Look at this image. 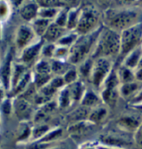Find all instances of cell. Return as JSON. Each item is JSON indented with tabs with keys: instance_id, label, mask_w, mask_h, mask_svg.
I'll return each mask as SVG.
<instances>
[{
	"instance_id": "1",
	"label": "cell",
	"mask_w": 142,
	"mask_h": 149,
	"mask_svg": "<svg viewBox=\"0 0 142 149\" xmlns=\"http://www.w3.org/2000/svg\"><path fill=\"white\" fill-rule=\"evenodd\" d=\"M121 51V34L120 33L103 26L94 50L91 55L93 59L111 57L120 54Z\"/></svg>"
},
{
	"instance_id": "2",
	"label": "cell",
	"mask_w": 142,
	"mask_h": 149,
	"mask_svg": "<svg viewBox=\"0 0 142 149\" xmlns=\"http://www.w3.org/2000/svg\"><path fill=\"white\" fill-rule=\"evenodd\" d=\"M103 26H99L93 32L80 35L75 42L69 48L68 52V61L72 64L82 63L84 60L87 58L88 55L91 53L92 54L94 50L97 38L101 33Z\"/></svg>"
},
{
	"instance_id": "3",
	"label": "cell",
	"mask_w": 142,
	"mask_h": 149,
	"mask_svg": "<svg viewBox=\"0 0 142 149\" xmlns=\"http://www.w3.org/2000/svg\"><path fill=\"white\" fill-rule=\"evenodd\" d=\"M137 17L138 13L131 8L109 9L105 13V27L121 33L137 24Z\"/></svg>"
},
{
	"instance_id": "4",
	"label": "cell",
	"mask_w": 142,
	"mask_h": 149,
	"mask_svg": "<svg viewBox=\"0 0 142 149\" xmlns=\"http://www.w3.org/2000/svg\"><path fill=\"white\" fill-rule=\"evenodd\" d=\"M100 13L93 5H87L80 10L76 32L78 35H84L93 32L98 27Z\"/></svg>"
},
{
	"instance_id": "5",
	"label": "cell",
	"mask_w": 142,
	"mask_h": 149,
	"mask_svg": "<svg viewBox=\"0 0 142 149\" xmlns=\"http://www.w3.org/2000/svg\"><path fill=\"white\" fill-rule=\"evenodd\" d=\"M121 34V51L120 55L125 57L137 48L142 42V23H137L130 28L123 30Z\"/></svg>"
},
{
	"instance_id": "6",
	"label": "cell",
	"mask_w": 142,
	"mask_h": 149,
	"mask_svg": "<svg viewBox=\"0 0 142 149\" xmlns=\"http://www.w3.org/2000/svg\"><path fill=\"white\" fill-rule=\"evenodd\" d=\"M112 70V63L110 58H100L94 59L93 67L90 74V78L92 84L96 88H101Z\"/></svg>"
},
{
	"instance_id": "7",
	"label": "cell",
	"mask_w": 142,
	"mask_h": 149,
	"mask_svg": "<svg viewBox=\"0 0 142 149\" xmlns=\"http://www.w3.org/2000/svg\"><path fill=\"white\" fill-rule=\"evenodd\" d=\"M35 33L32 27L22 25L18 30L16 36V44L18 48H25L28 46L31 41L33 39Z\"/></svg>"
},
{
	"instance_id": "8",
	"label": "cell",
	"mask_w": 142,
	"mask_h": 149,
	"mask_svg": "<svg viewBox=\"0 0 142 149\" xmlns=\"http://www.w3.org/2000/svg\"><path fill=\"white\" fill-rule=\"evenodd\" d=\"M12 58V52L10 51L7 55L3 65L0 68V81L6 89H8L11 87Z\"/></svg>"
},
{
	"instance_id": "9",
	"label": "cell",
	"mask_w": 142,
	"mask_h": 149,
	"mask_svg": "<svg viewBox=\"0 0 142 149\" xmlns=\"http://www.w3.org/2000/svg\"><path fill=\"white\" fill-rule=\"evenodd\" d=\"M43 43H44V40L42 38L40 41L24 48V52L21 55V60L24 63L23 64L25 65V64L31 63L33 60L35 59L38 56V54H40Z\"/></svg>"
},
{
	"instance_id": "10",
	"label": "cell",
	"mask_w": 142,
	"mask_h": 149,
	"mask_svg": "<svg viewBox=\"0 0 142 149\" xmlns=\"http://www.w3.org/2000/svg\"><path fill=\"white\" fill-rule=\"evenodd\" d=\"M142 58V48L141 46H138L137 48L133 49L131 52L127 54L124 58L122 65L130 68L131 70L136 69L138 66L140 61Z\"/></svg>"
},
{
	"instance_id": "11",
	"label": "cell",
	"mask_w": 142,
	"mask_h": 149,
	"mask_svg": "<svg viewBox=\"0 0 142 149\" xmlns=\"http://www.w3.org/2000/svg\"><path fill=\"white\" fill-rule=\"evenodd\" d=\"M64 31H65L64 28L60 27L53 22V24H50V25L48 26L47 31L45 32L44 35L42 36V39L49 42L58 41L63 35Z\"/></svg>"
},
{
	"instance_id": "12",
	"label": "cell",
	"mask_w": 142,
	"mask_h": 149,
	"mask_svg": "<svg viewBox=\"0 0 142 149\" xmlns=\"http://www.w3.org/2000/svg\"><path fill=\"white\" fill-rule=\"evenodd\" d=\"M119 96L118 88H102L101 92V99L106 105L113 107L117 102Z\"/></svg>"
},
{
	"instance_id": "13",
	"label": "cell",
	"mask_w": 142,
	"mask_h": 149,
	"mask_svg": "<svg viewBox=\"0 0 142 149\" xmlns=\"http://www.w3.org/2000/svg\"><path fill=\"white\" fill-rule=\"evenodd\" d=\"M141 122L136 117L124 116L117 121L118 126L123 130L126 131H136L137 127L141 125Z\"/></svg>"
},
{
	"instance_id": "14",
	"label": "cell",
	"mask_w": 142,
	"mask_h": 149,
	"mask_svg": "<svg viewBox=\"0 0 142 149\" xmlns=\"http://www.w3.org/2000/svg\"><path fill=\"white\" fill-rule=\"evenodd\" d=\"M38 10H39V6L36 3H28L21 8L20 15L25 20L32 21L34 20L37 16Z\"/></svg>"
},
{
	"instance_id": "15",
	"label": "cell",
	"mask_w": 142,
	"mask_h": 149,
	"mask_svg": "<svg viewBox=\"0 0 142 149\" xmlns=\"http://www.w3.org/2000/svg\"><path fill=\"white\" fill-rule=\"evenodd\" d=\"M101 97L95 93L94 91L91 89L86 90L82 97L81 99V103L83 107H95L101 103Z\"/></svg>"
},
{
	"instance_id": "16",
	"label": "cell",
	"mask_w": 142,
	"mask_h": 149,
	"mask_svg": "<svg viewBox=\"0 0 142 149\" xmlns=\"http://www.w3.org/2000/svg\"><path fill=\"white\" fill-rule=\"evenodd\" d=\"M116 72H117V76H118L119 81H120L121 84L135 82V79H136L135 72L130 68L121 65L116 70Z\"/></svg>"
},
{
	"instance_id": "17",
	"label": "cell",
	"mask_w": 142,
	"mask_h": 149,
	"mask_svg": "<svg viewBox=\"0 0 142 149\" xmlns=\"http://www.w3.org/2000/svg\"><path fill=\"white\" fill-rule=\"evenodd\" d=\"M14 108H15V113L19 117L27 118L31 113V109H30L28 102L23 97H19L18 100L15 101Z\"/></svg>"
},
{
	"instance_id": "18",
	"label": "cell",
	"mask_w": 142,
	"mask_h": 149,
	"mask_svg": "<svg viewBox=\"0 0 142 149\" xmlns=\"http://www.w3.org/2000/svg\"><path fill=\"white\" fill-rule=\"evenodd\" d=\"M68 89L70 92L71 101H79L82 99L83 94L85 93L84 84L81 81H77L68 86Z\"/></svg>"
},
{
	"instance_id": "19",
	"label": "cell",
	"mask_w": 142,
	"mask_h": 149,
	"mask_svg": "<svg viewBox=\"0 0 142 149\" xmlns=\"http://www.w3.org/2000/svg\"><path fill=\"white\" fill-rule=\"evenodd\" d=\"M107 109L105 107H98L88 115V121L93 124H97L107 118Z\"/></svg>"
},
{
	"instance_id": "20",
	"label": "cell",
	"mask_w": 142,
	"mask_h": 149,
	"mask_svg": "<svg viewBox=\"0 0 142 149\" xmlns=\"http://www.w3.org/2000/svg\"><path fill=\"white\" fill-rule=\"evenodd\" d=\"M13 68H12V76H11V87L12 88H14V87L17 85L18 81L23 78L24 74L26 73L25 71L27 69V68L25 67L24 64H18L15 63L13 64Z\"/></svg>"
},
{
	"instance_id": "21",
	"label": "cell",
	"mask_w": 142,
	"mask_h": 149,
	"mask_svg": "<svg viewBox=\"0 0 142 149\" xmlns=\"http://www.w3.org/2000/svg\"><path fill=\"white\" fill-rule=\"evenodd\" d=\"M49 25H50V20H48V19L42 18H35L33 22L32 29L36 34L42 37L44 35L45 32L47 31Z\"/></svg>"
},
{
	"instance_id": "22",
	"label": "cell",
	"mask_w": 142,
	"mask_h": 149,
	"mask_svg": "<svg viewBox=\"0 0 142 149\" xmlns=\"http://www.w3.org/2000/svg\"><path fill=\"white\" fill-rule=\"evenodd\" d=\"M80 8H74L68 11L67 13V21H66V28L68 29H76L78 18L80 14Z\"/></svg>"
},
{
	"instance_id": "23",
	"label": "cell",
	"mask_w": 142,
	"mask_h": 149,
	"mask_svg": "<svg viewBox=\"0 0 142 149\" xmlns=\"http://www.w3.org/2000/svg\"><path fill=\"white\" fill-rule=\"evenodd\" d=\"M138 90V84L136 82L128 83V84H121L119 87V94L123 97H128L136 93Z\"/></svg>"
},
{
	"instance_id": "24",
	"label": "cell",
	"mask_w": 142,
	"mask_h": 149,
	"mask_svg": "<svg viewBox=\"0 0 142 149\" xmlns=\"http://www.w3.org/2000/svg\"><path fill=\"white\" fill-rule=\"evenodd\" d=\"M101 141L109 146L123 147V146L127 145V142L125 139H122L121 137L112 136V135H102L101 137Z\"/></svg>"
},
{
	"instance_id": "25",
	"label": "cell",
	"mask_w": 142,
	"mask_h": 149,
	"mask_svg": "<svg viewBox=\"0 0 142 149\" xmlns=\"http://www.w3.org/2000/svg\"><path fill=\"white\" fill-rule=\"evenodd\" d=\"M71 95H70V92L68 89V87H66L65 88L61 91L58 97V104L61 107H67L71 102Z\"/></svg>"
},
{
	"instance_id": "26",
	"label": "cell",
	"mask_w": 142,
	"mask_h": 149,
	"mask_svg": "<svg viewBox=\"0 0 142 149\" xmlns=\"http://www.w3.org/2000/svg\"><path fill=\"white\" fill-rule=\"evenodd\" d=\"M93 63H94V59L91 58H87V59L84 60L79 68L80 73L84 77H90L91 72L93 67Z\"/></svg>"
},
{
	"instance_id": "27",
	"label": "cell",
	"mask_w": 142,
	"mask_h": 149,
	"mask_svg": "<svg viewBox=\"0 0 142 149\" xmlns=\"http://www.w3.org/2000/svg\"><path fill=\"white\" fill-rule=\"evenodd\" d=\"M58 13V10L56 8H39L37 15L42 18L51 20L54 17H57Z\"/></svg>"
},
{
	"instance_id": "28",
	"label": "cell",
	"mask_w": 142,
	"mask_h": 149,
	"mask_svg": "<svg viewBox=\"0 0 142 149\" xmlns=\"http://www.w3.org/2000/svg\"><path fill=\"white\" fill-rule=\"evenodd\" d=\"M30 78H31V77H30L29 73L26 72L24 74V77L18 81L17 85L14 87V88H13V94H19L20 93H22L26 88L28 84H29Z\"/></svg>"
},
{
	"instance_id": "29",
	"label": "cell",
	"mask_w": 142,
	"mask_h": 149,
	"mask_svg": "<svg viewBox=\"0 0 142 149\" xmlns=\"http://www.w3.org/2000/svg\"><path fill=\"white\" fill-rule=\"evenodd\" d=\"M36 72L38 74H50L52 72L51 64L44 59L40 60L36 64Z\"/></svg>"
},
{
	"instance_id": "30",
	"label": "cell",
	"mask_w": 142,
	"mask_h": 149,
	"mask_svg": "<svg viewBox=\"0 0 142 149\" xmlns=\"http://www.w3.org/2000/svg\"><path fill=\"white\" fill-rule=\"evenodd\" d=\"M78 37H79V35L77 32L70 33L66 36H62L58 40V43H60V45L62 47H66V46L71 47V45L75 42V41L77 40Z\"/></svg>"
},
{
	"instance_id": "31",
	"label": "cell",
	"mask_w": 142,
	"mask_h": 149,
	"mask_svg": "<svg viewBox=\"0 0 142 149\" xmlns=\"http://www.w3.org/2000/svg\"><path fill=\"white\" fill-rule=\"evenodd\" d=\"M51 68H52V71L57 74H60L62 72L65 73L69 69L65 63L60 60H53V63H51Z\"/></svg>"
},
{
	"instance_id": "32",
	"label": "cell",
	"mask_w": 142,
	"mask_h": 149,
	"mask_svg": "<svg viewBox=\"0 0 142 149\" xmlns=\"http://www.w3.org/2000/svg\"><path fill=\"white\" fill-rule=\"evenodd\" d=\"M51 81V76L50 74H38L37 73L35 75L34 79V85L37 88H43L45 85H47Z\"/></svg>"
},
{
	"instance_id": "33",
	"label": "cell",
	"mask_w": 142,
	"mask_h": 149,
	"mask_svg": "<svg viewBox=\"0 0 142 149\" xmlns=\"http://www.w3.org/2000/svg\"><path fill=\"white\" fill-rule=\"evenodd\" d=\"M77 77H78V74H77V70H76V69H73V68H69V69L64 73L63 80H64L65 84L70 85V84L77 82Z\"/></svg>"
},
{
	"instance_id": "34",
	"label": "cell",
	"mask_w": 142,
	"mask_h": 149,
	"mask_svg": "<svg viewBox=\"0 0 142 149\" xmlns=\"http://www.w3.org/2000/svg\"><path fill=\"white\" fill-rule=\"evenodd\" d=\"M88 115L89 113H87V110L86 108H78L71 114V118L74 121H77V122L82 121V119H84Z\"/></svg>"
},
{
	"instance_id": "35",
	"label": "cell",
	"mask_w": 142,
	"mask_h": 149,
	"mask_svg": "<svg viewBox=\"0 0 142 149\" xmlns=\"http://www.w3.org/2000/svg\"><path fill=\"white\" fill-rule=\"evenodd\" d=\"M67 13H68V11L66 10V9L58 13V14L57 15V18H56V20H55L54 23L57 25L60 26V27H62V28H64V29H65V27L66 28Z\"/></svg>"
},
{
	"instance_id": "36",
	"label": "cell",
	"mask_w": 142,
	"mask_h": 149,
	"mask_svg": "<svg viewBox=\"0 0 142 149\" xmlns=\"http://www.w3.org/2000/svg\"><path fill=\"white\" fill-rule=\"evenodd\" d=\"M54 51H55V46L53 43H49L47 45L42 46V54L45 58H51L54 55Z\"/></svg>"
},
{
	"instance_id": "37",
	"label": "cell",
	"mask_w": 142,
	"mask_h": 149,
	"mask_svg": "<svg viewBox=\"0 0 142 149\" xmlns=\"http://www.w3.org/2000/svg\"><path fill=\"white\" fill-rule=\"evenodd\" d=\"M49 84L55 88L56 90H57L60 88H62L65 83H64V80H63V78H62V77H60V76H57V77H56V78H53V79H51V81L49 82Z\"/></svg>"
},
{
	"instance_id": "38",
	"label": "cell",
	"mask_w": 142,
	"mask_h": 149,
	"mask_svg": "<svg viewBox=\"0 0 142 149\" xmlns=\"http://www.w3.org/2000/svg\"><path fill=\"white\" fill-rule=\"evenodd\" d=\"M47 130H48V127L47 125H42L39 126V127H37L33 131V136L34 138H38V137H42L43 134H45Z\"/></svg>"
},
{
	"instance_id": "39",
	"label": "cell",
	"mask_w": 142,
	"mask_h": 149,
	"mask_svg": "<svg viewBox=\"0 0 142 149\" xmlns=\"http://www.w3.org/2000/svg\"><path fill=\"white\" fill-rule=\"evenodd\" d=\"M134 139H135L136 145L142 148V123L135 131Z\"/></svg>"
},
{
	"instance_id": "40",
	"label": "cell",
	"mask_w": 142,
	"mask_h": 149,
	"mask_svg": "<svg viewBox=\"0 0 142 149\" xmlns=\"http://www.w3.org/2000/svg\"><path fill=\"white\" fill-rule=\"evenodd\" d=\"M61 134H62V129H57L55 131L51 132L50 133H48L47 136L42 140V142H47V141H50V140L55 139L58 136H60Z\"/></svg>"
},
{
	"instance_id": "41",
	"label": "cell",
	"mask_w": 142,
	"mask_h": 149,
	"mask_svg": "<svg viewBox=\"0 0 142 149\" xmlns=\"http://www.w3.org/2000/svg\"><path fill=\"white\" fill-rule=\"evenodd\" d=\"M135 72V77H136V79H138V80H142V58L138 66L136 67V72Z\"/></svg>"
},
{
	"instance_id": "42",
	"label": "cell",
	"mask_w": 142,
	"mask_h": 149,
	"mask_svg": "<svg viewBox=\"0 0 142 149\" xmlns=\"http://www.w3.org/2000/svg\"><path fill=\"white\" fill-rule=\"evenodd\" d=\"M3 113L6 114H9L11 113V110H12V104H11V102L9 100H6V101L4 102L3 103Z\"/></svg>"
},
{
	"instance_id": "43",
	"label": "cell",
	"mask_w": 142,
	"mask_h": 149,
	"mask_svg": "<svg viewBox=\"0 0 142 149\" xmlns=\"http://www.w3.org/2000/svg\"><path fill=\"white\" fill-rule=\"evenodd\" d=\"M142 102V90H141L137 94H136L134 98L132 99L131 101V105L133 104H136V103H139V102Z\"/></svg>"
},
{
	"instance_id": "44",
	"label": "cell",
	"mask_w": 142,
	"mask_h": 149,
	"mask_svg": "<svg viewBox=\"0 0 142 149\" xmlns=\"http://www.w3.org/2000/svg\"><path fill=\"white\" fill-rule=\"evenodd\" d=\"M3 91L0 89V100L2 99V97H3Z\"/></svg>"
},
{
	"instance_id": "45",
	"label": "cell",
	"mask_w": 142,
	"mask_h": 149,
	"mask_svg": "<svg viewBox=\"0 0 142 149\" xmlns=\"http://www.w3.org/2000/svg\"><path fill=\"white\" fill-rule=\"evenodd\" d=\"M56 149H66V148H56Z\"/></svg>"
},
{
	"instance_id": "46",
	"label": "cell",
	"mask_w": 142,
	"mask_h": 149,
	"mask_svg": "<svg viewBox=\"0 0 142 149\" xmlns=\"http://www.w3.org/2000/svg\"><path fill=\"white\" fill-rule=\"evenodd\" d=\"M102 149H112V148H103Z\"/></svg>"
},
{
	"instance_id": "47",
	"label": "cell",
	"mask_w": 142,
	"mask_h": 149,
	"mask_svg": "<svg viewBox=\"0 0 142 149\" xmlns=\"http://www.w3.org/2000/svg\"><path fill=\"white\" fill-rule=\"evenodd\" d=\"M0 37H1V26H0Z\"/></svg>"
},
{
	"instance_id": "48",
	"label": "cell",
	"mask_w": 142,
	"mask_h": 149,
	"mask_svg": "<svg viewBox=\"0 0 142 149\" xmlns=\"http://www.w3.org/2000/svg\"><path fill=\"white\" fill-rule=\"evenodd\" d=\"M141 48H142V44H141Z\"/></svg>"
}]
</instances>
